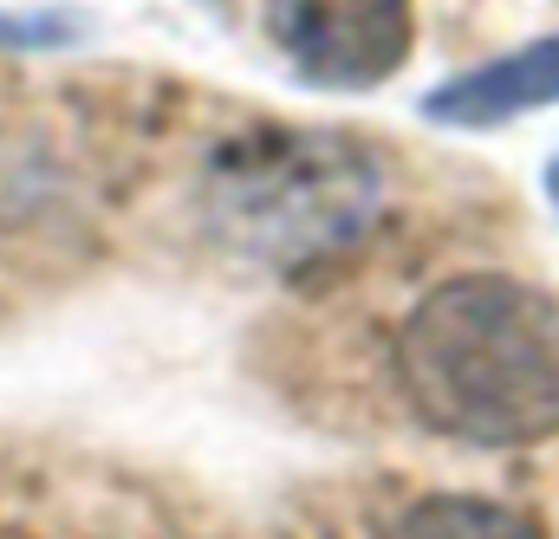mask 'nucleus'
<instances>
[{"mask_svg":"<svg viewBox=\"0 0 559 539\" xmlns=\"http://www.w3.org/2000/svg\"><path fill=\"white\" fill-rule=\"evenodd\" d=\"M559 105V33H540L514 52H495L423 92V118L442 131H501L514 118Z\"/></svg>","mask_w":559,"mask_h":539,"instance_id":"20e7f679","label":"nucleus"},{"mask_svg":"<svg viewBox=\"0 0 559 539\" xmlns=\"http://www.w3.org/2000/svg\"><path fill=\"white\" fill-rule=\"evenodd\" d=\"M391 378L429 435L534 448L559 435V292L501 267L449 273L404 312Z\"/></svg>","mask_w":559,"mask_h":539,"instance_id":"f257e3e1","label":"nucleus"},{"mask_svg":"<svg viewBox=\"0 0 559 539\" xmlns=\"http://www.w3.org/2000/svg\"><path fill=\"white\" fill-rule=\"evenodd\" d=\"M371 149L332 131H254L215 163V221L254 261H319L378 215Z\"/></svg>","mask_w":559,"mask_h":539,"instance_id":"f03ea898","label":"nucleus"},{"mask_svg":"<svg viewBox=\"0 0 559 539\" xmlns=\"http://www.w3.org/2000/svg\"><path fill=\"white\" fill-rule=\"evenodd\" d=\"M261 26L286 72L332 98L391 85L417 52V0H261Z\"/></svg>","mask_w":559,"mask_h":539,"instance_id":"7ed1b4c3","label":"nucleus"},{"mask_svg":"<svg viewBox=\"0 0 559 539\" xmlns=\"http://www.w3.org/2000/svg\"><path fill=\"white\" fill-rule=\"evenodd\" d=\"M72 39H79L72 13H0V52H52Z\"/></svg>","mask_w":559,"mask_h":539,"instance_id":"423d86ee","label":"nucleus"},{"mask_svg":"<svg viewBox=\"0 0 559 539\" xmlns=\"http://www.w3.org/2000/svg\"><path fill=\"white\" fill-rule=\"evenodd\" d=\"M547 202H554V215H559V156L547 163Z\"/></svg>","mask_w":559,"mask_h":539,"instance_id":"0eeeda50","label":"nucleus"},{"mask_svg":"<svg viewBox=\"0 0 559 539\" xmlns=\"http://www.w3.org/2000/svg\"><path fill=\"white\" fill-rule=\"evenodd\" d=\"M384 539H540V527L508 507V501H481V494H423L411 501Z\"/></svg>","mask_w":559,"mask_h":539,"instance_id":"39448f33","label":"nucleus"}]
</instances>
